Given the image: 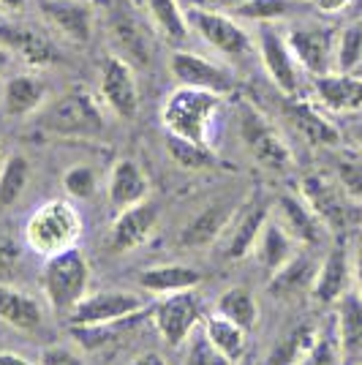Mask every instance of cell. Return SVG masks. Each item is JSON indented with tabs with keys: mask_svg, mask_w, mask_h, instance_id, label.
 I'll return each instance as SVG.
<instances>
[{
	"mask_svg": "<svg viewBox=\"0 0 362 365\" xmlns=\"http://www.w3.org/2000/svg\"><path fill=\"white\" fill-rule=\"evenodd\" d=\"M221 98L224 96L218 93L180 85L177 91L166 96L164 107H161V123H164L166 134L191 139L199 145H210V128L221 109Z\"/></svg>",
	"mask_w": 362,
	"mask_h": 365,
	"instance_id": "cell-1",
	"label": "cell"
},
{
	"mask_svg": "<svg viewBox=\"0 0 362 365\" xmlns=\"http://www.w3.org/2000/svg\"><path fill=\"white\" fill-rule=\"evenodd\" d=\"M82 237V215L68 199H49L25 224V243L38 257H55L76 248Z\"/></svg>",
	"mask_w": 362,
	"mask_h": 365,
	"instance_id": "cell-2",
	"label": "cell"
},
{
	"mask_svg": "<svg viewBox=\"0 0 362 365\" xmlns=\"http://www.w3.org/2000/svg\"><path fill=\"white\" fill-rule=\"evenodd\" d=\"M36 125L63 139H93L104 134V115L90 93L68 91L36 112Z\"/></svg>",
	"mask_w": 362,
	"mask_h": 365,
	"instance_id": "cell-3",
	"label": "cell"
},
{
	"mask_svg": "<svg viewBox=\"0 0 362 365\" xmlns=\"http://www.w3.org/2000/svg\"><path fill=\"white\" fill-rule=\"evenodd\" d=\"M88 287H90V264L79 248L46 257L41 267V289L52 314L68 319L71 311L88 297Z\"/></svg>",
	"mask_w": 362,
	"mask_h": 365,
	"instance_id": "cell-4",
	"label": "cell"
},
{
	"mask_svg": "<svg viewBox=\"0 0 362 365\" xmlns=\"http://www.w3.org/2000/svg\"><path fill=\"white\" fill-rule=\"evenodd\" d=\"M240 137L245 150L251 153V158L259 167L275 172V175H284L286 169H291L294 158H291L289 145L278 134V128L251 104H242L240 109Z\"/></svg>",
	"mask_w": 362,
	"mask_h": 365,
	"instance_id": "cell-5",
	"label": "cell"
},
{
	"mask_svg": "<svg viewBox=\"0 0 362 365\" xmlns=\"http://www.w3.org/2000/svg\"><path fill=\"white\" fill-rule=\"evenodd\" d=\"M145 308L142 297L134 292L106 289L88 294L82 303L76 305L68 317L71 330H101L109 324H118L123 319H131Z\"/></svg>",
	"mask_w": 362,
	"mask_h": 365,
	"instance_id": "cell-6",
	"label": "cell"
},
{
	"mask_svg": "<svg viewBox=\"0 0 362 365\" xmlns=\"http://www.w3.org/2000/svg\"><path fill=\"white\" fill-rule=\"evenodd\" d=\"M300 197L308 207L321 218V224L330 232H343L354 221V199L338 185L335 178L321 172H311L300 180Z\"/></svg>",
	"mask_w": 362,
	"mask_h": 365,
	"instance_id": "cell-7",
	"label": "cell"
},
{
	"mask_svg": "<svg viewBox=\"0 0 362 365\" xmlns=\"http://www.w3.org/2000/svg\"><path fill=\"white\" fill-rule=\"evenodd\" d=\"M185 16H188L191 31H197L215 52H221V55H227V58H245V55L254 49L251 36L242 31L232 16L224 14V11H218V9L194 3V6L185 11Z\"/></svg>",
	"mask_w": 362,
	"mask_h": 365,
	"instance_id": "cell-8",
	"label": "cell"
},
{
	"mask_svg": "<svg viewBox=\"0 0 362 365\" xmlns=\"http://www.w3.org/2000/svg\"><path fill=\"white\" fill-rule=\"evenodd\" d=\"M257 41L259 52H262V63H264V71L272 79V85L284 96H289V98H297L302 91L300 63L294 61V55L289 49L286 33L272 28L270 22H262Z\"/></svg>",
	"mask_w": 362,
	"mask_h": 365,
	"instance_id": "cell-9",
	"label": "cell"
},
{
	"mask_svg": "<svg viewBox=\"0 0 362 365\" xmlns=\"http://www.w3.org/2000/svg\"><path fill=\"white\" fill-rule=\"evenodd\" d=\"M152 324L158 335L164 338L172 349L182 346L194 327L202 322V314H199V300L191 294V292H177V294H166L158 303L152 305Z\"/></svg>",
	"mask_w": 362,
	"mask_h": 365,
	"instance_id": "cell-10",
	"label": "cell"
},
{
	"mask_svg": "<svg viewBox=\"0 0 362 365\" xmlns=\"http://www.w3.org/2000/svg\"><path fill=\"white\" fill-rule=\"evenodd\" d=\"M335 41L338 36L321 25H297L286 33V44L302 71L314 76L335 71Z\"/></svg>",
	"mask_w": 362,
	"mask_h": 365,
	"instance_id": "cell-11",
	"label": "cell"
},
{
	"mask_svg": "<svg viewBox=\"0 0 362 365\" xmlns=\"http://www.w3.org/2000/svg\"><path fill=\"white\" fill-rule=\"evenodd\" d=\"M98 91L112 115H118L120 120H134L139 112V88L131 63L123 61L120 55H109L101 66Z\"/></svg>",
	"mask_w": 362,
	"mask_h": 365,
	"instance_id": "cell-12",
	"label": "cell"
},
{
	"mask_svg": "<svg viewBox=\"0 0 362 365\" xmlns=\"http://www.w3.org/2000/svg\"><path fill=\"white\" fill-rule=\"evenodd\" d=\"M169 71L185 88H199V91H210L218 93V96H227V93L234 91V76L229 68L202 58L197 52H188V49H175L172 52Z\"/></svg>",
	"mask_w": 362,
	"mask_h": 365,
	"instance_id": "cell-13",
	"label": "cell"
},
{
	"mask_svg": "<svg viewBox=\"0 0 362 365\" xmlns=\"http://www.w3.org/2000/svg\"><path fill=\"white\" fill-rule=\"evenodd\" d=\"M272 218L286 229L289 235L297 240V245H302V248H316V245H321L324 237H327V232H330V229L321 224V218L308 207V202L300 194H284V197L275 202V207H272Z\"/></svg>",
	"mask_w": 362,
	"mask_h": 365,
	"instance_id": "cell-14",
	"label": "cell"
},
{
	"mask_svg": "<svg viewBox=\"0 0 362 365\" xmlns=\"http://www.w3.org/2000/svg\"><path fill=\"white\" fill-rule=\"evenodd\" d=\"M351 281H354L351 257H348V251L343 245H335V248H330V254L319 262L316 278H314V287H311V297L319 305L338 303L351 289Z\"/></svg>",
	"mask_w": 362,
	"mask_h": 365,
	"instance_id": "cell-15",
	"label": "cell"
},
{
	"mask_svg": "<svg viewBox=\"0 0 362 365\" xmlns=\"http://www.w3.org/2000/svg\"><path fill=\"white\" fill-rule=\"evenodd\" d=\"M41 16L74 44H88L93 36L90 0H41Z\"/></svg>",
	"mask_w": 362,
	"mask_h": 365,
	"instance_id": "cell-16",
	"label": "cell"
},
{
	"mask_svg": "<svg viewBox=\"0 0 362 365\" xmlns=\"http://www.w3.org/2000/svg\"><path fill=\"white\" fill-rule=\"evenodd\" d=\"M155 224H158V207L148 199L139 205H131V207H123L112 224L109 243L115 251H134L150 240Z\"/></svg>",
	"mask_w": 362,
	"mask_h": 365,
	"instance_id": "cell-17",
	"label": "cell"
},
{
	"mask_svg": "<svg viewBox=\"0 0 362 365\" xmlns=\"http://www.w3.org/2000/svg\"><path fill=\"white\" fill-rule=\"evenodd\" d=\"M234 215H237L234 202H212L182 227L180 245L182 248H207L232 227Z\"/></svg>",
	"mask_w": 362,
	"mask_h": 365,
	"instance_id": "cell-18",
	"label": "cell"
},
{
	"mask_svg": "<svg viewBox=\"0 0 362 365\" xmlns=\"http://www.w3.org/2000/svg\"><path fill=\"white\" fill-rule=\"evenodd\" d=\"M286 118L308 145H314V148H338L341 145V131L335 128V123L324 112H319L311 101H302L300 96L289 98Z\"/></svg>",
	"mask_w": 362,
	"mask_h": 365,
	"instance_id": "cell-19",
	"label": "cell"
},
{
	"mask_svg": "<svg viewBox=\"0 0 362 365\" xmlns=\"http://www.w3.org/2000/svg\"><path fill=\"white\" fill-rule=\"evenodd\" d=\"M314 91L319 104L327 112H357L362 109V76L346 71H330V74L314 76Z\"/></svg>",
	"mask_w": 362,
	"mask_h": 365,
	"instance_id": "cell-20",
	"label": "cell"
},
{
	"mask_svg": "<svg viewBox=\"0 0 362 365\" xmlns=\"http://www.w3.org/2000/svg\"><path fill=\"white\" fill-rule=\"evenodd\" d=\"M272 207L264 199H254L248 202V207L242 213L234 215L232 221V235L227 240V259H245L248 254H254V248L259 243V235L270 218Z\"/></svg>",
	"mask_w": 362,
	"mask_h": 365,
	"instance_id": "cell-21",
	"label": "cell"
},
{
	"mask_svg": "<svg viewBox=\"0 0 362 365\" xmlns=\"http://www.w3.org/2000/svg\"><path fill=\"white\" fill-rule=\"evenodd\" d=\"M335 305H338L335 338L346 365L362 357V294L357 289H348Z\"/></svg>",
	"mask_w": 362,
	"mask_h": 365,
	"instance_id": "cell-22",
	"label": "cell"
},
{
	"mask_svg": "<svg viewBox=\"0 0 362 365\" xmlns=\"http://www.w3.org/2000/svg\"><path fill=\"white\" fill-rule=\"evenodd\" d=\"M316 270H319V264L314 262V257L297 251L278 273H272L270 278H267V289H270V294L278 297V300H297L305 292L311 294Z\"/></svg>",
	"mask_w": 362,
	"mask_h": 365,
	"instance_id": "cell-23",
	"label": "cell"
},
{
	"mask_svg": "<svg viewBox=\"0 0 362 365\" xmlns=\"http://www.w3.org/2000/svg\"><path fill=\"white\" fill-rule=\"evenodd\" d=\"M0 101L9 118H28L46 104V85L33 74H14L3 82Z\"/></svg>",
	"mask_w": 362,
	"mask_h": 365,
	"instance_id": "cell-24",
	"label": "cell"
},
{
	"mask_svg": "<svg viewBox=\"0 0 362 365\" xmlns=\"http://www.w3.org/2000/svg\"><path fill=\"white\" fill-rule=\"evenodd\" d=\"M202 281H205L202 270L191 264H155V267L142 270L139 275V287L158 297L177 294V292H194Z\"/></svg>",
	"mask_w": 362,
	"mask_h": 365,
	"instance_id": "cell-25",
	"label": "cell"
},
{
	"mask_svg": "<svg viewBox=\"0 0 362 365\" xmlns=\"http://www.w3.org/2000/svg\"><path fill=\"white\" fill-rule=\"evenodd\" d=\"M148 194H150L148 175L142 172V167L136 164L134 158L115 161V167L109 172V199H112V205L118 210H123V207L145 202Z\"/></svg>",
	"mask_w": 362,
	"mask_h": 365,
	"instance_id": "cell-26",
	"label": "cell"
},
{
	"mask_svg": "<svg viewBox=\"0 0 362 365\" xmlns=\"http://www.w3.org/2000/svg\"><path fill=\"white\" fill-rule=\"evenodd\" d=\"M0 319L19 333H36L44 324V308L25 289L0 284Z\"/></svg>",
	"mask_w": 362,
	"mask_h": 365,
	"instance_id": "cell-27",
	"label": "cell"
},
{
	"mask_svg": "<svg viewBox=\"0 0 362 365\" xmlns=\"http://www.w3.org/2000/svg\"><path fill=\"white\" fill-rule=\"evenodd\" d=\"M0 44L9 52H16L25 63H31L36 68H46L52 63L61 61V52L55 44H49L38 33L28 28H16V25H0Z\"/></svg>",
	"mask_w": 362,
	"mask_h": 365,
	"instance_id": "cell-28",
	"label": "cell"
},
{
	"mask_svg": "<svg viewBox=\"0 0 362 365\" xmlns=\"http://www.w3.org/2000/svg\"><path fill=\"white\" fill-rule=\"evenodd\" d=\"M319 338L321 330L316 327V322H300L272 344L262 365H300L314 351Z\"/></svg>",
	"mask_w": 362,
	"mask_h": 365,
	"instance_id": "cell-29",
	"label": "cell"
},
{
	"mask_svg": "<svg viewBox=\"0 0 362 365\" xmlns=\"http://www.w3.org/2000/svg\"><path fill=\"white\" fill-rule=\"evenodd\" d=\"M297 240L289 235L286 229L281 227L275 218H267V224H264V229H262V235H259V243L257 248H254V254H257L259 264L264 267V273H267V278H270L272 273H278L284 264H286L289 259L297 254Z\"/></svg>",
	"mask_w": 362,
	"mask_h": 365,
	"instance_id": "cell-30",
	"label": "cell"
},
{
	"mask_svg": "<svg viewBox=\"0 0 362 365\" xmlns=\"http://www.w3.org/2000/svg\"><path fill=\"white\" fill-rule=\"evenodd\" d=\"M205 338L210 341L215 349L227 357L229 363H240L248 349V330H242L240 324L229 322L221 314H212L210 319H205Z\"/></svg>",
	"mask_w": 362,
	"mask_h": 365,
	"instance_id": "cell-31",
	"label": "cell"
},
{
	"mask_svg": "<svg viewBox=\"0 0 362 365\" xmlns=\"http://www.w3.org/2000/svg\"><path fill=\"white\" fill-rule=\"evenodd\" d=\"M164 145L169 158L185 172H207V169L221 167V161H218V155L210 145H199V142L175 137V134H166Z\"/></svg>",
	"mask_w": 362,
	"mask_h": 365,
	"instance_id": "cell-32",
	"label": "cell"
},
{
	"mask_svg": "<svg viewBox=\"0 0 362 365\" xmlns=\"http://www.w3.org/2000/svg\"><path fill=\"white\" fill-rule=\"evenodd\" d=\"M31 182V161L19 153H11L0 161V210H9L19 202Z\"/></svg>",
	"mask_w": 362,
	"mask_h": 365,
	"instance_id": "cell-33",
	"label": "cell"
},
{
	"mask_svg": "<svg viewBox=\"0 0 362 365\" xmlns=\"http://www.w3.org/2000/svg\"><path fill=\"white\" fill-rule=\"evenodd\" d=\"M145 3H148V11L152 16V25L158 28L164 38H169L172 44H180L188 38L191 25H188V16L177 0H145Z\"/></svg>",
	"mask_w": 362,
	"mask_h": 365,
	"instance_id": "cell-34",
	"label": "cell"
},
{
	"mask_svg": "<svg viewBox=\"0 0 362 365\" xmlns=\"http://www.w3.org/2000/svg\"><path fill=\"white\" fill-rule=\"evenodd\" d=\"M215 314L227 317L229 322L240 324L242 330L251 333L259 322V305H257V300H254V294L245 289V287H232V289H227L218 297Z\"/></svg>",
	"mask_w": 362,
	"mask_h": 365,
	"instance_id": "cell-35",
	"label": "cell"
},
{
	"mask_svg": "<svg viewBox=\"0 0 362 365\" xmlns=\"http://www.w3.org/2000/svg\"><path fill=\"white\" fill-rule=\"evenodd\" d=\"M112 38H115V44L120 46L123 61H128L131 66H145V63H148L150 46L145 41L142 31L136 28L134 19H128V16H123V14L115 16V19H112Z\"/></svg>",
	"mask_w": 362,
	"mask_h": 365,
	"instance_id": "cell-36",
	"label": "cell"
},
{
	"mask_svg": "<svg viewBox=\"0 0 362 365\" xmlns=\"http://www.w3.org/2000/svg\"><path fill=\"white\" fill-rule=\"evenodd\" d=\"M362 66V19L348 22L335 41V71L354 74Z\"/></svg>",
	"mask_w": 362,
	"mask_h": 365,
	"instance_id": "cell-37",
	"label": "cell"
},
{
	"mask_svg": "<svg viewBox=\"0 0 362 365\" xmlns=\"http://www.w3.org/2000/svg\"><path fill=\"white\" fill-rule=\"evenodd\" d=\"M335 180L354 202L362 199V150H341L335 155Z\"/></svg>",
	"mask_w": 362,
	"mask_h": 365,
	"instance_id": "cell-38",
	"label": "cell"
},
{
	"mask_svg": "<svg viewBox=\"0 0 362 365\" xmlns=\"http://www.w3.org/2000/svg\"><path fill=\"white\" fill-rule=\"evenodd\" d=\"M63 188L74 199H90L98 191V175L88 164H76L63 175Z\"/></svg>",
	"mask_w": 362,
	"mask_h": 365,
	"instance_id": "cell-39",
	"label": "cell"
},
{
	"mask_svg": "<svg viewBox=\"0 0 362 365\" xmlns=\"http://www.w3.org/2000/svg\"><path fill=\"white\" fill-rule=\"evenodd\" d=\"M289 11H291V0H248L234 14L242 19H254V22H272V19L286 16Z\"/></svg>",
	"mask_w": 362,
	"mask_h": 365,
	"instance_id": "cell-40",
	"label": "cell"
},
{
	"mask_svg": "<svg viewBox=\"0 0 362 365\" xmlns=\"http://www.w3.org/2000/svg\"><path fill=\"white\" fill-rule=\"evenodd\" d=\"M185 365H232V363H229L227 357L215 349L210 341L205 338V333H202L197 341L191 344L188 357H185Z\"/></svg>",
	"mask_w": 362,
	"mask_h": 365,
	"instance_id": "cell-41",
	"label": "cell"
},
{
	"mask_svg": "<svg viewBox=\"0 0 362 365\" xmlns=\"http://www.w3.org/2000/svg\"><path fill=\"white\" fill-rule=\"evenodd\" d=\"M300 365H343V357H341V349H338V338L321 335L314 351Z\"/></svg>",
	"mask_w": 362,
	"mask_h": 365,
	"instance_id": "cell-42",
	"label": "cell"
},
{
	"mask_svg": "<svg viewBox=\"0 0 362 365\" xmlns=\"http://www.w3.org/2000/svg\"><path fill=\"white\" fill-rule=\"evenodd\" d=\"M38 365H85V360H82L74 349H68V346H63V344H55V346H46V349L41 351Z\"/></svg>",
	"mask_w": 362,
	"mask_h": 365,
	"instance_id": "cell-43",
	"label": "cell"
},
{
	"mask_svg": "<svg viewBox=\"0 0 362 365\" xmlns=\"http://www.w3.org/2000/svg\"><path fill=\"white\" fill-rule=\"evenodd\" d=\"M321 14H341L351 6V0H314Z\"/></svg>",
	"mask_w": 362,
	"mask_h": 365,
	"instance_id": "cell-44",
	"label": "cell"
},
{
	"mask_svg": "<svg viewBox=\"0 0 362 365\" xmlns=\"http://www.w3.org/2000/svg\"><path fill=\"white\" fill-rule=\"evenodd\" d=\"M16 257H19L16 245L11 243V240H3V237H0V267H9Z\"/></svg>",
	"mask_w": 362,
	"mask_h": 365,
	"instance_id": "cell-45",
	"label": "cell"
},
{
	"mask_svg": "<svg viewBox=\"0 0 362 365\" xmlns=\"http://www.w3.org/2000/svg\"><path fill=\"white\" fill-rule=\"evenodd\" d=\"M248 0H202V6H210V9H218V11H237Z\"/></svg>",
	"mask_w": 362,
	"mask_h": 365,
	"instance_id": "cell-46",
	"label": "cell"
},
{
	"mask_svg": "<svg viewBox=\"0 0 362 365\" xmlns=\"http://www.w3.org/2000/svg\"><path fill=\"white\" fill-rule=\"evenodd\" d=\"M351 270H354V284H357V292L362 294V240L354 248V257H351Z\"/></svg>",
	"mask_w": 362,
	"mask_h": 365,
	"instance_id": "cell-47",
	"label": "cell"
},
{
	"mask_svg": "<svg viewBox=\"0 0 362 365\" xmlns=\"http://www.w3.org/2000/svg\"><path fill=\"white\" fill-rule=\"evenodd\" d=\"M25 6H28V0H0V11L6 16H19L25 11Z\"/></svg>",
	"mask_w": 362,
	"mask_h": 365,
	"instance_id": "cell-48",
	"label": "cell"
},
{
	"mask_svg": "<svg viewBox=\"0 0 362 365\" xmlns=\"http://www.w3.org/2000/svg\"><path fill=\"white\" fill-rule=\"evenodd\" d=\"M128 365H166V360L158 351H145V354H139V357L131 360Z\"/></svg>",
	"mask_w": 362,
	"mask_h": 365,
	"instance_id": "cell-49",
	"label": "cell"
},
{
	"mask_svg": "<svg viewBox=\"0 0 362 365\" xmlns=\"http://www.w3.org/2000/svg\"><path fill=\"white\" fill-rule=\"evenodd\" d=\"M0 365H33L25 354H16V351H0Z\"/></svg>",
	"mask_w": 362,
	"mask_h": 365,
	"instance_id": "cell-50",
	"label": "cell"
},
{
	"mask_svg": "<svg viewBox=\"0 0 362 365\" xmlns=\"http://www.w3.org/2000/svg\"><path fill=\"white\" fill-rule=\"evenodd\" d=\"M348 14L354 16V19H362V0H351V6H348Z\"/></svg>",
	"mask_w": 362,
	"mask_h": 365,
	"instance_id": "cell-51",
	"label": "cell"
},
{
	"mask_svg": "<svg viewBox=\"0 0 362 365\" xmlns=\"http://www.w3.org/2000/svg\"><path fill=\"white\" fill-rule=\"evenodd\" d=\"M9 58H11V52H9V49H6V46L0 44V68H3V66H6V63H9Z\"/></svg>",
	"mask_w": 362,
	"mask_h": 365,
	"instance_id": "cell-52",
	"label": "cell"
},
{
	"mask_svg": "<svg viewBox=\"0 0 362 365\" xmlns=\"http://www.w3.org/2000/svg\"><path fill=\"white\" fill-rule=\"evenodd\" d=\"M357 142H360V150H362V131L357 134Z\"/></svg>",
	"mask_w": 362,
	"mask_h": 365,
	"instance_id": "cell-53",
	"label": "cell"
},
{
	"mask_svg": "<svg viewBox=\"0 0 362 365\" xmlns=\"http://www.w3.org/2000/svg\"><path fill=\"white\" fill-rule=\"evenodd\" d=\"M354 365H362V363H354Z\"/></svg>",
	"mask_w": 362,
	"mask_h": 365,
	"instance_id": "cell-54",
	"label": "cell"
},
{
	"mask_svg": "<svg viewBox=\"0 0 362 365\" xmlns=\"http://www.w3.org/2000/svg\"><path fill=\"white\" fill-rule=\"evenodd\" d=\"M197 3H202V0H197Z\"/></svg>",
	"mask_w": 362,
	"mask_h": 365,
	"instance_id": "cell-55",
	"label": "cell"
}]
</instances>
